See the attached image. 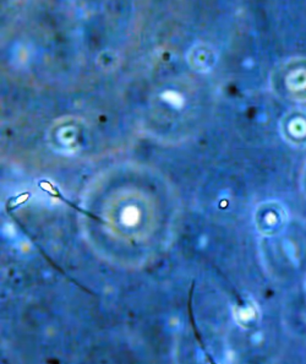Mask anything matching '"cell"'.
<instances>
[{
    "label": "cell",
    "mask_w": 306,
    "mask_h": 364,
    "mask_svg": "<svg viewBox=\"0 0 306 364\" xmlns=\"http://www.w3.org/2000/svg\"><path fill=\"white\" fill-rule=\"evenodd\" d=\"M40 187L42 188L43 191H47V193H49L50 196H57L58 199L62 200L64 203H67V204L69 205V206H72L74 209L79 210L80 213H86V215H89V216H91V218H96V220H99V221H101V218H96V216H94L92 213H86V211H84V210H82L81 209V208H79V206H76V205L71 204V201H69V200L65 199V198H64V196H62V194H60V191H59L58 189H57V188L53 187V186H52V183L47 182V181H40Z\"/></svg>",
    "instance_id": "1"
}]
</instances>
